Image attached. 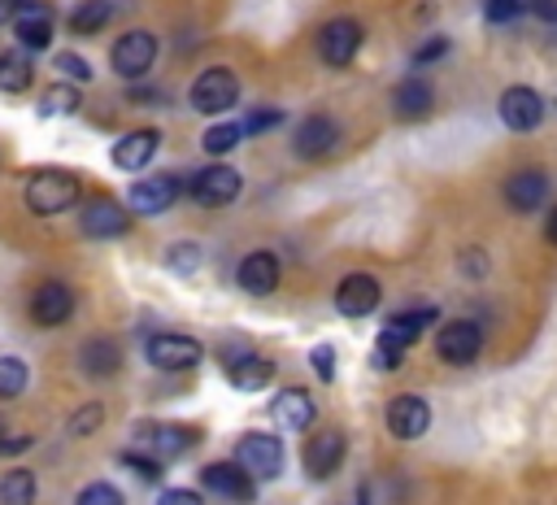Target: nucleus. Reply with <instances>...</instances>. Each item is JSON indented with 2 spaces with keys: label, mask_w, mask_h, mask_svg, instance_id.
Returning a JSON list of instances; mask_svg holds the SVG:
<instances>
[{
  "label": "nucleus",
  "mask_w": 557,
  "mask_h": 505,
  "mask_svg": "<svg viewBox=\"0 0 557 505\" xmlns=\"http://www.w3.org/2000/svg\"><path fill=\"white\" fill-rule=\"evenodd\" d=\"M26 209L39 213V218H57L65 213L74 200H78V178L70 170H57V165H44L35 174H26V192H22Z\"/></svg>",
  "instance_id": "nucleus-1"
},
{
  "label": "nucleus",
  "mask_w": 557,
  "mask_h": 505,
  "mask_svg": "<svg viewBox=\"0 0 557 505\" xmlns=\"http://www.w3.org/2000/svg\"><path fill=\"white\" fill-rule=\"evenodd\" d=\"M135 448L148 453V457H157V461H174V457H183L187 448H196V427L144 418V422H135Z\"/></svg>",
  "instance_id": "nucleus-2"
},
{
  "label": "nucleus",
  "mask_w": 557,
  "mask_h": 505,
  "mask_svg": "<svg viewBox=\"0 0 557 505\" xmlns=\"http://www.w3.org/2000/svg\"><path fill=\"white\" fill-rule=\"evenodd\" d=\"M187 100H191L196 113H226V109L239 100V78H235V70H226V65L200 70V74L191 78Z\"/></svg>",
  "instance_id": "nucleus-3"
},
{
  "label": "nucleus",
  "mask_w": 557,
  "mask_h": 505,
  "mask_svg": "<svg viewBox=\"0 0 557 505\" xmlns=\"http://www.w3.org/2000/svg\"><path fill=\"white\" fill-rule=\"evenodd\" d=\"M235 461H239L252 479H278V475H283V444H278V435L248 431V435L235 444Z\"/></svg>",
  "instance_id": "nucleus-4"
},
{
  "label": "nucleus",
  "mask_w": 557,
  "mask_h": 505,
  "mask_svg": "<svg viewBox=\"0 0 557 505\" xmlns=\"http://www.w3.org/2000/svg\"><path fill=\"white\" fill-rule=\"evenodd\" d=\"M361 39H366V30H361L357 17H331V22L318 30V57H322L326 65H348V61L361 52Z\"/></svg>",
  "instance_id": "nucleus-5"
},
{
  "label": "nucleus",
  "mask_w": 557,
  "mask_h": 505,
  "mask_svg": "<svg viewBox=\"0 0 557 505\" xmlns=\"http://www.w3.org/2000/svg\"><path fill=\"white\" fill-rule=\"evenodd\" d=\"M200 483H205L213 496L231 501V505H248V501L257 496V479H252L239 461H209V466L200 470Z\"/></svg>",
  "instance_id": "nucleus-6"
},
{
  "label": "nucleus",
  "mask_w": 557,
  "mask_h": 505,
  "mask_svg": "<svg viewBox=\"0 0 557 505\" xmlns=\"http://www.w3.org/2000/svg\"><path fill=\"white\" fill-rule=\"evenodd\" d=\"M292 148H296L300 161H322V157H331V152L339 148V122L326 118V113H309V118L296 126Z\"/></svg>",
  "instance_id": "nucleus-7"
},
{
  "label": "nucleus",
  "mask_w": 557,
  "mask_h": 505,
  "mask_svg": "<svg viewBox=\"0 0 557 505\" xmlns=\"http://www.w3.org/2000/svg\"><path fill=\"white\" fill-rule=\"evenodd\" d=\"M78 231H83L87 239H117V235L131 231V213H126L113 196H96V200L83 205V213H78Z\"/></svg>",
  "instance_id": "nucleus-8"
},
{
  "label": "nucleus",
  "mask_w": 557,
  "mask_h": 505,
  "mask_svg": "<svg viewBox=\"0 0 557 505\" xmlns=\"http://www.w3.org/2000/svg\"><path fill=\"white\" fill-rule=\"evenodd\" d=\"M479 348H483V331H479V322H470V318H453V322H444L440 335H435V353H440L448 366H470V361L479 357Z\"/></svg>",
  "instance_id": "nucleus-9"
},
{
  "label": "nucleus",
  "mask_w": 557,
  "mask_h": 505,
  "mask_svg": "<svg viewBox=\"0 0 557 505\" xmlns=\"http://www.w3.org/2000/svg\"><path fill=\"white\" fill-rule=\"evenodd\" d=\"M144 353H148V361L157 370H191L205 357V344L191 340V335H178V331H161V335L148 340Z\"/></svg>",
  "instance_id": "nucleus-10"
},
{
  "label": "nucleus",
  "mask_w": 557,
  "mask_h": 505,
  "mask_svg": "<svg viewBox=\"0 0 557 505\" xmlns=\"http://www.w3.org/2000/svg\"><path fill=\"white\" fill-rule=\"evenodd\" d=\"M496 113H500V122L509 131L527 135V131H535L544 122V100H540L535 87H505L500 100H496Z\"/></svg>",
  "instance_id": "nucleus-11"
},
{
  "label": "nucleus",
  "mask_w": 557,
  "mask_h": 505,
  "mask_svg": "<svg viewBox=\"0 0 557 505\" xmlns=\"http://www.w3.org/2000/svg\"><path fill=\"white\" fill-rule=\"evenodd\" d=\"M344 453H348V440H344V431H335V427H322V431H313V440L305 444V475L309 479H331L339 466H344Z\"/></svg>",
  "instance_id": "nucleus-12"
},
{
  "label": "nucleus",
  "mask_w": 557,
  "mask_h": 505,
  "mask_svg": "<svg viewBox=\"0 0 557 505\" xmlns=\"http://www.w3.org/2000/svg\"><path fill=\"white\" fill-rule=\"evenodd\" d=\"M109 61H113V70H117L122 78H144V74L152 70V61H157V39H152L148 30H126V35L113 44Z\"/></svg>",
  "instance_id": "nucleus-13"
},
{
  "label": "nucleus",
  "mask_w": 557,
  "mask_h": 505,
  "mask_svg": "<svg viewBox=\"0 0 557 505\" xmlns=\"http://www.w3.org/2000/svg\"><path fill=\"white\" fill-rule=\"evenodd\" d=\"M379 300H383V287H379V279L366 274V270L344 274L339 287H335V309H339L344 318H366V313L379 309Z\"/></svg>",
  "instance_id": "nucleus-14"
},
{
  "label": "nucleus",
  "mask_w": 557,
  "mask_h": 505,
  "mask_svg": "<svg viewBox=\"0 0 557 505\" xmlns=\"http://www.w3.org/2000/svg\"><path fill=\"white\" fill-rule=\"evenodd\" d=\"M239 187H244V178H239V170H231V165H205V170L191 174V183H187V192H191L200 205H209V209L231 205V200L239 196Z\"/></svg>",
  "instance_id": "nucleus-15"
},
{
  "label": "nucleus",
  "mask_w": 557,
  "mask_h": 505,
  "mask_svg": "<svg viewBox=\"0 0 557 505\" xmlns=\"http://www.w3.org/2000/svg\"><path fill=\"white\" fill-rule=\"evenodd\" d=\"M183 196V178L178 174H144L139 183H131V209L135 213H161Z\"/></svg>",
  "instance_id": "nucleus-16"
},
{
  "label": "nucleus",
  "mask_w": 557,
  "mask_h": 505,
  "mask_svg": "<svg viewBox=\"0 0 557 505\" xmlns=\"http://www.w3.org/2000/svg\"><path fill=\"white\" fill-rule=\"evenodd\" d=\"M70 313H74V292L61 279H48L35 287V296H30L35 327H61V322H70Z\"/></svg>",
  "instance_id": "nucleus-17"
},
{
  "label": "nucleus",
  "mask_w": 557,
  "mask_h": 505,
  "mask_svg": "<svg viewBox=\"0 0 557 505\" xmlns=\"http://www.w3.org/2000/svg\"><path fill=\"white\" fill-rule=\"evenodd\" d=\"M161 148V135L152 126H139V131H126L117 144H113V165L126 170V174H139Z\"/></svg>",
  "instance_id": "nucleus-18"
},
{
  "label": "nucleus",
  "mask_w": 557,
  "mask_h": 505,
  "mask_svg": "<svg viewBox=\"0 0 557 505\" xmlns=\"http://www.w3.org/2000/svg\"><path fill=\"white\" fill-rule=\"evenodd\" d=\"M426 427H431V405L422 396H396L387 405V431L396 440H418L426 435Z\"/></svg>",
  "instance_id": "nucleus-19"
},
{
  "label": "nucleus",
  "mask_w": 557,
  "mask_h": 505,
  "mask_svg": "<svg viewBox=\"0 0 557 505\" xmlns=\"http://www.w3.org/2000/svg\"><path fill=\"white\" fill-rule=\"evenodd\" d=\"M431 104H435V87H431V78H422V74L400 78L396 91H392V109H396L400 122H418V118H426Z\"/></svg>",
  "instance_id": "nucleus-20"
},
{
  "label": "nucleus",
  "mask_w": 557,
  "mask_h": 505,
  "mask_svg": "<svg viewBox=\"0 0 557 505\" xmlns=\"http://www.w3.org/2000/svg\"><path fill=\"white\" fill-rule=\"evenodd\" d=\"M548 196V174L544 170H513L505 178V205L518 213H535Z\"/></svg>",
  "instance_id": "nucleus-21"
},
{
  "label": "nucleus",
  "mask_w": 557,
  "mask_h": 505,
  "mask_svg": "<svg viewBox=\"0 0 557 505\" xmlns=\"http://www.w3.org/2000/svg\"><path fill=\"white\" fill-rule=\"evenodd\" d=\"M270 418H274L278 427H287V431H309L313 418H318V409H313V396H309L305 387H283V392L270 401Z\"/></svg>",
  "instance_id": "nucleus-22"
},
{
  "label": "nucleus",
  "mask_w": 557,
  "mask_h": 505,
  "mask_svg": "<svg viewBox=\"0 0 557 505\" xmlns=\"http://www.w3.org/2000/svg\"><path fill=\"white\" fill-rule=\"evenodd\" d=\"M239 287L248 296H270L278 287V257L270 248H257L239 261Z\"/></svg>",
  "instance_id": "nucleus-23"
},
{
  "label": "nucleus",
  "mask_w": 557,
  "mask_h": 505,
  "mask_svg": "<svg viewBox=\"0 0 557 505\" xmlns=\"http://www.w3.org/2000/svg\"><path fill=\"white\" fill-rule=\"evenodd\" d=\"M78 370H83L87 379H109V374H117V370H122V348H117V340H109V335L83 340V348H78Z\"/></svg>",
  "instance_id": "nucleus-24"
},
{
  "label": "nucleus",
  "mask_w": 557,
  "mask_h": 505,
  "mask_svg": "<svg viewBox=\"0 0 557 505\" xmlns=\"http://www.w3.org/2000/svg\"><path fill=\"white\" fill-rule=\"evenodd\" d=\"M13 39L22 52H44L52 44V17L39 4H26L13 13Z\"/></svg>",
  "instance_id": "nucleus-25"
},
{
  "label": "nucleus",
  "mask_w": 557,
  "mask_h": 505,
  "mask_svg": "<svg viewBox=\"0 0 557 505\" xmlns=\"http://www.w3.org/2000/svg\"><path fill=\"white\" fill-rule=\"evenodd\" d=\"M270 379H274V366H270L265 357L244 353V357H231V361H226V383H231L235 392H261Z\"/></svg>",
  "instance_id": "nucleus-26"
},
{
  "label": "nucleus",
  "mask_w": 557,
  "mask_h": 505,
  "mask_svg": "<svg viewBox=\"0 0 557 505\" xmlns=\"http://www.w3.org/2000/svg\"><path fill=\"white\" fill-rule=\"evenodd\" d=\"M426 322H435V309L431 305H422V309H400V313H392L387 322H383V340H392V344H400V348H409L422 331H426Z\"/></svg>",
  "instance_id": "nucleus-27"
},
{
  "label": "nucleus",
  "mask_w": 557,
  "mask_h": 505,
  "mask_svg": "<svg viewBox=\"0 0 557 505\" xmlns=\"http://www.w3.org/2000/svg\"><path fill=\"white\" fill-rule=\"evenodd\" d=\"M35 496H39V479L26 466L0 475V505H35Z\"/></svg>",
  "instance_id": "nucleus-28"
},
{
  "label": "nucleus",
  "mask_w": 557,
  "mask_h": 505,
  "mask_svg": "<svg viewBox=\"0 0 557 505\" xmlns=\"http://www.w3.org/2000/svg\"><path fill=\"white\" fill-rule=\"evenodd\" d=\"M35 78V65H30V52L22 48H9L0 52V91H26Z\"/></svg>",
  "instance_id": "nucleus-29"
},
{
  "label": "nucleus",
  "mask_w": 557,
  "mask_h": 505,
  "mask_svg": "<svg viewBox=\"0 0 557 505\" xmlns=\"http://www.w3.org/2000/svg\"><path fill=\"white\" fill-rule=\"evenodd\" d=\"M109 17H113V4L109 0H78L70 9V30L74 35H96V30L109 26Z\"/></svg>",
  "instance_id": "nucleus-30"
},
{
  "label": "nucleus",
  "mask_w": 557,
  "mask_h": 505,
  "mask_svg": "<svg viewBox=\"0 0 557 505\" xmlns=\"http://www.w3.org/2000/svg\"><path fill=\"white\" fill-rule=\"evenodd\" d=\"M83 96H78V83H52L39 91V113L44 118H65V113H78Z\"/></svg>",
  "instance_id": "nucleus-31"
},
{
  "label": "nucleus",
  "mask_w": 557,
  "mask_h": 505,
  "mask_svg": "<svg viewBox=\"0 0 557 505\" xmlns=\"http://www.w3.org/2000/svg\"><path fill=\"white\" fill-rule=\"evenodd\" d=\"M239 139H244V126H239V122H213V126L200 135V148L213 152V157H226V152L239 148Z\"/></svg>",
  "instance_id": "nucleus-32"
},
{
  "label": "nucleus",
  "mask_w": 557,
  "mask_h": 505,
  "mask_svg": "<svg viewBox=\"0 0 557 505\" xmlns=\"http://www.w3.org/2000/svg\"><path fill=\"white\" fill-rule=\"evenodd\" d=\"M26 379H30V370H26L22 357H0V401L22 396L26 392Z\"/></svg>",
  "instance_id": "nucleus-33"
},
{
  "label": "nucleus",
  "mask_w": 557,
  "mask_h": 505,
  "mask_svg": "<svg viewBox=\"0 0 557 505\" xmlns=\"http://www.w3.org/2000/svg\"><path fill=\"white\" fill-rule=\"evenodd\" d=\"M52 65H57V74H61L65 83H78V87H83V83H91V65H87L78 52H57V57H52Z\"/></svg>",
  "instance_id": "nucleus-34"
},
{
  "label": "nucleus",
  "mask_w": 557,
  "mask_h": 505,
  "mask_svg": "<svg viewBox=\"0 0 557 505\" xmlns=\"http://www.w3.org/2000/svg\"><path fill=\"white\" fill-rule=\"evenodd\" d=\"M165 266H170V270H178V274H191V270H200V244H191V239H183V244H170V257H165Z\"/></svg>",
  "instance_id": "nucleus-35"
},
{
  "label": "nucleus",
  "mask_w": 557,
  "mask_h": 505,
  "mask_svg": "<svg viewBox=\"0 0 557 505\" xmlns=\"http://www.w3.org/2000/svg\"><path fill=\"white\" fill-rule=\"evenodd\" d=\"M74 505H126V501H122V492H117L113 483L96 479V483H87V488L78 492V501H74Z\"/></svg>",
  "instance_id": "nucleus-36"
},
{
  "label": "nucleus",
  "mask_w": 557,
  "mask_h": 505,
  "mask_svg": "<svg viewBox=\"0 0 557 505\" xmlns=\"http://www.w3.org/2000/svg\"><path fill=\"white\" fill-rule=\"evenodd\" d=\"M100 422H104V405H83V409L70 414V431L74 435H91Z\"/></svg>",
  "instance_id": "nucleus-37"
},
{
  "label": "nucleus",
  "mask_w": 557,
  "mask_h": 505,
  "mask_svg": "<svg viewBox=\"0 0 557 505\" xmlns=\"http://www.w3.org/2000/svg\"><path fill=\"white\" fill-rule=\"evenodd\" d=\"M405 353H409V348H400V344H392V340H383V335L374 340V366H379V370H396V366L405 361Z\"/></svg>",
  "instance_id": "nucleus-38"
},
{
  "label": "nucleus",
  "mask_w": 557,
  "mask_h": 505,
  "mask_svg": "<svg viewBox=\"0 0 557 505\" xmlns=\"http://www.w3.org/2000/svg\"><path fill=\"white\" fill-rule=\"evenodd\" d=\"M122 461H126L139 479H161V461H157V457H148V453H139V448H126V453H122Z\"/></svg>",
  "instance_id": "nucleus-39"
},
{
  "label": "nucleus",
  "mask_w": 557,
  "mask_h": 505,
  "mask_svg": "<svg viewBox=\"0 0 557 505\" xmlns=\"http://www.w3.org/2000/svg\"><path fill=\"white\" fill-rule=\"evenodd\" d=\"M283 122V109H252L248 118H244V135H261V131H270V126H278Z\"/></svg>",
  "instance_id": "nucleus-40"
},
{
  "label": "nucleus",
  "mask_w": 557,
  "mask_h": 505,
  "mask_svg": "<svg viewBox=\"0 0 557 505\" xmlns=\"http://www.w3.org/2000/svg\"><path fill=\"white\" fill-rule=\"evenodd\" d=\"M309 366L318 370V379L331 383V379H335V348H331V344H313V348H309Z\"/></svg>",
  "instance_id": "nucleus-41"
},
{
  "label": "nucleus",
  "mask_w": 557,
  "mask_h": 505,
  "mask_svg": "<svg viewBox=\"0 0 557 505\" xmlns=\"http://www.w3.org/2000/svg\"><path fill=\"white\" fill-rule=\"evenodd\" d=\"M518 13H522V0H487V4H483V17L496 22V26H500V22H513Z\"/></svg>",
  "instance_id": "nucleus-42"
},
{
  "label": "nucleus",
  "mask_w": 557,
  "mask_h": 505,
  "mask_svg": "<svg viewBox=\"0 0 557 505\" xmlns=\"http://www.w3.org/2000/svg\"><path fill=\"white\" fill-rule=\"evenodd\" d=\"M444 52H448V39H444V35H435V39H426V44L413 52V61H418V65H426V61H440Z\"/></svg>",
  "instance_id": "nucleus-43"
},
{
  "label": "nucleus",
  "mask_w": 557,
  "mask_h": 505,
  "mask_svg": "<svg viewBox=\"0 0 557 505\" xmlns=\"http://www.w3.org/2000/svg\"><path fill=\"white\" fill-rule=\"evenodd\" d=\"M157 505H200V496H196L191 488H165V492L157 496Z\"/></svg>",
  "instance_id": "nucleus-44"
},
{
  "label": "nucleus",
  "mask_w": 557,
  "mask_h": 505,
  "mask_svg": "<svg viewBox=\"0 0 557 505\" xmlns=\"http://www.w3.org/2000/svg\"><path fill=\"white\" fill-rule=\"evenodd\" d=\"M461 270H466V274H470V270H474V274H483V270H487V266H483V257H479V248H466Z\"/></svg>",
  "instance_id": "nucleus-45"
},
{
  "label": "nucleus",
  "mask_w": 557,
  "mask_h": 505,
  "mask_svg": "<svg viewBox=\"0 0 557 505\" xmlns=\"http://www.w3.org/2000/svg\"><path fill=\"white\" fill-rule=\"evenodd\" d=\"M544 235H548V244H553V248H557V209H553V213H548V222H544Z\"/></svg>",
  "instance_id": "nucleus-46"
},
{
  "label": "nucleus",
  "mask_w": 557,
  "mask_h": 505,
  "mask_svg": "<svg viewBox=\"0 0 557 505\" xmlns=\"http://www.w3.org/2000/svg\"><path fill=\"white\" fill-rule=\"evenodd\" d=\"M4 431H9V422H0V440H4Z\"/></svg>",
  "instance_id": "nucleus-47"
}]
</instances>
